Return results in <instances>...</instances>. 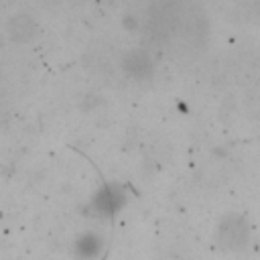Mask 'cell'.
<instances>
[{"label":"cell","instance_id":"obj_4","mask_svg":"<svg viewBox=\"0 0 260 260\" xmlns=\"http://www.w3.org/2000/svg\"><path fill=\"white\" fill-rule=\"evenodd\" d=\"M6 35L12 43H18V45L30 43L39 35V22L26 12L12 14L6 20Z\"/></svg>","mask_w":260,"mask_h":260},{"label":"cell","instance_id":"obj_3","mask_svg":"<svg viewBox=\"0 0 260 260\" xmlns=\"http://www.w3.org/2000/svg\"><path fill=\"white\" fill-rule=\"evenodd\" d=\"M122 69L134 81H148L154 75L152 57L144 49H130L122 55Z\"/></svg>","mask_w":260,"mask_h":260},{"label":"cell","instance_id":"obj_1","mask_svg":"<svg viewBox=\"0 0 260 260\" xmlns=\"http://www.w3.org/2000/svg\"><path fill=\"white\" fill-rule=\"evenodd\" d=\"M250 240V225L240 215H225L217 225V242L225 250H242Z\"/></svg>","mask_w":260,"mask_h":260},{"label":"cell","instance_id":"obj_2","mask_svg":"<svg viewBox=\"0 0 260 260\" xmlns=\"http://www.w3.org/2000/svg\"><path fill=\"white\" fill-rule=\"evenodd\" d=\"M126 195H124V187L118 183H104L95 195L91 197L89 203V211L98 217H110L114 213H118V209L124 205Z\"/></svg>","mask_w":260,"mask_h":260},{"label":"cell","instance_id":"obj_5","mask_svg":"<svg viewBox=\"0 0 260 260\" xmlns=\"http://www.w3.org/2000/svg\"><path fill=\"white\" fill-rule=\"evenodd\" d=\"M102 248V240L95 234H83L77 242H75V254L83 260L93 258Z\"/></svg>","mask_w":260,"mask_h":260}]
</instances>
